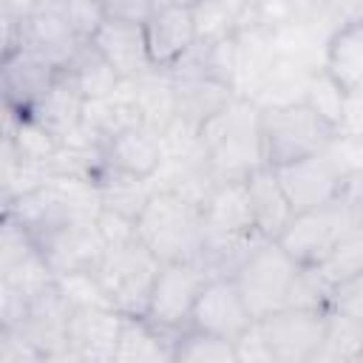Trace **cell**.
<instances>
[{"label": "cell", "instance_id": "1", "mask_svg": "<svg viewBox=\"0 0 363 363\" xmlns=\"http://www.w3.org/2000/svg\"><path fill=\"white\" fill-rule=\"evenodd\" d=\"M201 150L218 179H244L267 164L261 139V108L252 99L235 96L227 108L199 128Z\"/></svg>", "mask_w": 363, "mask_h": 363}, {"label": "cell", "instance_id": "2", "mask_svg": "<svg viewBox=\"0 0 363 363\" xmlns=\"http://www.w3.org/2000/svg\"><path fill=\"white\" fill-rule=\"evenodd\" d=\"M139 241L162 261H199L201 258V207L170 193L153 190L136 218Z\"/></svg>", "mask_w": 363, "mask_h": 363}, {"label": "cell", "instance_id": "3", "mask_svg": "<svg viewBox=\"0 0 363 363\" xmlns=\"http://www.w3.org/2000/svg\"><path fill=\"white\" fill-rule=\"evenodd\" d=\"M162 261L136 238L108 244L99 264L94 267L108 301L122 315H145Z\"/></svg>", "mask_w": 363, "mask_h": 363}, {"label": "cell", "instance_id": "4", "mask_svg": "<svg viewBox=\"0 0 363 363\" xmlns=\"http://www.w3.org/2000/svg\"><path fill=\"white\" fill-rule=\"evenodd\" d=\"M335 133H337V125L323 119L306 102L261 111L264 159L272 167L312 156V153H320L332 142Z\"/></svg>", "mask_w": 363, "mask_h": 363}, {"label": "cell", "instance_id": "5", "mask_svg": "<svg viewBox=\"0 0 363 363\" xmlns=\"http://www.w3.org/2000/svg\"><path fill=\"white\" fill-rule=\"evenodd\" d=\"M363 221V210L357 201H352L346 193L323 207L295 213L292 221L284 227V233L275 238L301 267H318L335 244L357 224Z\"/></svg>", "mask_w": 363, "mask_h": 363}, {"label": "cell", "instance_id": "6", "mask_svg": "<svg viewBox=\"0 0 363 363\" xmlns=\"http://www.w3.org/2000/svg\"><path fill=\"white\" fill-rule=\"evenodd\" d=\"M298 272H301V264L275 238H264L247 255V261L238 267V272L233 278H235L252 318H264V315L286 306Z\"/></svg>", "mask_w": 363, "mask_h": 363}, {"label": "cell", "instance_id": "7", "mask_svg": "<svg viewBox=\"0 0 363 363\" xmlns=\"http://www.w3.org/2000/svg\"><path fill=\"white\" fill-rule=\"evenodd\" d=\"M207 272L199 261H170L162 264L145 318L167 332H182L190 326L193 306L199 301V292L207 284Z\"/></svg>", "mask_w": 363, "mask_h": 363}, {"label": "cell", "instance_id": "8", "mask_svg": "<svg viewBox=\"0 0 363 363\" xmlns=\"http://www.w3.org/2000/svg\"><path fill=\"white\" fill-rule=\"evenodd\" d=\"M329 309L281 306L258 318L275 363H312L326 337Z\"/></svg>", "mask_w": 363, "mask_h": 363}, {"label": "cell", "instance_id": "9", "mask_svg": "<svg viewBox=\"0 0 363 363\" xmlns=\"http://www.w3.org/2000/svg\"><path fill=\"white\" fill-rule=\"evenodd\" d=\"M275 173H278L281 187L295 213L323 207L346 193V179L340 176V170L323 150L295 159V162H286V164H278Z\"/></svg>", "mask_w": 363, "mask_h": 363}, {"label": "cell", "instance_id": "10", "mask_svg": "<svg viewBox=\"0 0 363 363\" xmlns=\"http://www.w3.org/2000/svg\"><path fill=\"white\" fill-rule=\"evenodd\" d=\"M125 315L116 306H74L68 320V363H113Z\"/></svg>", "mask_w": 363, "mask_h": 363}, {"label": "cell", "instance_id": "11", "mask_svg": "<svg viewBox=\"0 0 363 363\" xmlns=\"http://www.w3.org/2000/svg\"><path fill=\"white\" fill-rule=\"evenodd\" d=\"M71 312H74V306L62 295L57 281L31 298L20 329L43 352L45 363H68V320H71Z\"/></svg>", "mask_w": 363, "mask_h": 363}, {"label": "cell", "instance_id": "12", "mask_svg": "<svg viewBox=\"0 0 363 363\" xmlns=\"http://www.w3.org/2000/svg\"><path fill=\"white\" fill-rule=\"evenodd\" d=\"M252 312L235 284V278H207L204 289L199 292V301L190 315V326L235 340L241 332L252 323Z\"/></svg>", "mask_w": 363, "mask_h": 363}, {"label": "cell", "instance_id": "13", "mask_svg": "<svg viewBox=\"0 0 363 363\" xmlns=\"http://www.w3.org/2000/svg\"><path fill=\"white\" fill-rule=\"evenodd\" d=\"M105 238L94 221H68L37 241V250L54 269V275L74 269H94L105 252Z\"/></svg>", "mask_w": 363, "mask_h": 363}, {"label": "cell", "instance_id": "14", "mask_svg": "<svg viewBox=\"0 0 363 363\" xmlns=\"http://www.w3.org/2000/svg\"><path fill=\"white\" fill-rule=\"evenodd\" d=\"M20 26H23V48L45 57L57 68L68 65V60L82 43L65 17L62 0H37L34 11Z\"/></svg>", "mask_w": 363, "mask_h": 363}, {"label": "cell", "instance_id": "15", "mask_svg": "<svg viewBox=\"0 0 363 363\" xmlns=\"http://www.w3.org/2000/svg\"><path fill=\"white\" fill-rule=\"evenodd\" d=\"M57 65L45 57L20 48L9 57H3L0 65V88H3V108H11L17 113H28L37 99L48 91V85L57 77Z\"/></svg>", "mask_w": 363, "mask_h": 363}, {"label": "cell", "instance_id": "16", "mask_svg": "<svg viewBox=\"0 0 363 363\" xmlns=\"http://www.w3.org/2000/svg\"><path fill=\"white\" fill-rule=\"evenodd\" d=\"M91 43L108 57V62L119 71L122 79H133V77H142L156 68L150 60V51H147L145 26L136 20L108 17Z\"/></svg>", "mask_w": 363, "mask_h": 363}, {"label": "cell", "instance_id": "17", "mask_svg": "<svg viewBox=\"0 0 363 363\" xmlns=\"http://www.w3.org/2000/svg\"><path fill=\"white\" fill-rule=\"evenodd\" d=\"M142 26L150 60L164 71L176 65V60L199 40L193 9H153Z\"/></svg>", "mask_w": 363, "mask_h": 363}, {"label": "cell", "instance_id": "18", "mask_svg": "<svg viewBox=\"0 0 363 363\" xmlns=\"http://www.w3.org/2000/svg\"><path fill=\"white\" fill-rule=\"evenodd\" d=\"M275 57L278 51L272 45V34L264 26L250 23L238 28L233 37V77H230L235 96L252 99Z\"/></svg>", "mask_w": 363, "mask_h": 363}, {"label": "cell", "instance_id": "19", "mask_svg": "<svg viewBox=\"0 0 363 363\" xmlns=\"http://www.w3.org/2000/svg\"><path fill=\"white\" fill-rule=\"evenodd\" d=\"M82 111H85V94L79 91L74 77L65 68H60L54 82L48 85V91L37 99V105L26 116L40 122L57 142H62L65 136H71L79 128Z\"/></svg>", "mask_w": 363, "mask_h": 363}, {"label": "cell", "instance_id": "20", "mask_svg": "<svg viewBox=\"0 0 363 363\" xmlns=\"http://www.w3.org/2000/svg\"><path fill=\"white\" fill-rule=\"evenodd\" d=\"M244 187H247V199H250V210H252V221L255 230L264 238H278L284 233V227L292 221L295 210L281 187V179L275 173L272 164H261L252 173L244 176Z\"/></svg>", "mask_w": 363, "mask_h": 363}, {"label": "cell", "instance_id": "21", "mask_svg": "<svg viewBox=\"0 0 363 363\" xmlns=\"http://www.w3.org/2000/svg\"><path fill=\"white\" fill-rule=\"evenodd\" d=\"M201 227L204 233H227V235L258 233L252 221L244 179H224L216 184V190L201 204Z\"/></svg>", "mask_w": 363, "mask_h": 363}, {"label": "cell", "instance_id": "22", "mask_svg": "<svg viewBox=\"0 0 363 363\" xmlns=\"http://www.w3.org/2000/svg\"><path fill=\"white\" fill-rule=\"evenodd\" d=\"M164 153H162V139L159 133L147 130L145 125L128 128L116 133L113 139L105 142V162L111 170L136 176V179H153L159 170Z\"/></svg>", "mask_w": 363, "mask_h": 363}, {"label": "cell", "instance_id": "23", "mask_svg": "<svg viewBox=\"0 0 363 363\" xmlns=\"http://www.w3.org/2000/svg\"><path fill=\"white\" fill-rule=\"evenodd\" d=\"M173 94H176V116L196 128H201L210 116H216L221 108H227L235 99V91L230 88V82L216 77H199V74L173 77Z\"/></svg>", "mask_w": 363, "mask_h": 363}, {"label": "cell", "instance_id": "24", "mask_svg": "<svg viewBox=\"0 0 363 363\" xmlns=\"http://www.w3.org/2000/svg\"><path fill=\"white\" fill-rule=\"evenodd\" d=\"M176 332L150 323L145 315H125L113 363H173Z\"/></svg>", "mask_w": 363, "mask_h": 363}, {"label": "cell", "instance_id": "25", "mask_svg": "<svg viewBox=\"0 0 363 363\" xmlns=\"http://www.w3.org/2000/svg\"><path fill=\"white\" fill-rule=\"evenodd\" d=\"M94 139H99L102 145L108 139H113L116 133L142 125L139 108L133 102V91H130V79H122L116 85L113 94L108 96H96V99H85V111H82V122H79Z\"/></svg>", "mask_w": 363, "mask_h": 363}, {"label": "cell", "instance_id": "26", "mask_svg": "<svg viewBox=\"0 0 363 363\" xmlns=\"http://www.w3.org/2000/svg\"><path fill=\"white\" fill-rule=\"evenodd\" d=\"M320 68L284 57L278 54L267 71V77L261 79L258 91L252 94V102L264 111V108H284V105H295V102H306V91L312 77Z\"/></svg>", "mask_w": 363, "mask_h": 363}, {"label": "cell", "instance_id": "27", "mask_svg": "<svg viewBox=\"0 0 363 363\" xmlns=\"http://www.w3.org/2000/svg\"><path fill=\"white\" fill-rule=\"evenodd\" d=\"M133 102L139 108L142 125L153 133H162L176 119V94H173V77L164 68H153L142 77L130 79Z\"/></svg>", "mask_w": 363, "mask_h": 363}, {"label": "cell", "instance_id": "28", "mask_svg": "<svg viewBox=\"0 0 363 363\" xmlns=\"http://www.w3.org/2000/svg\"><path fill=\"white\" fill-rule=\"evenodd\" d=\"M323 68L346 91L363 85V20H352L329 37Z\"/></svg>", "mask_w": 363, "mask_h": 363}, {"label": "cell", "instance_id": "29", "mask_svg": "<svg viewBox=\"0 0 363 363\" xmlns=\"http://www.w3.org/2000/svg\"><path fill=\"white\" fill-rule=\"evenodd\" d=\"M74 82L79 85V91L85 94V99H96V96H108L116 91V85L122 82L119 71L108 62V57L91 43H79V48L74 51V57L68 60V65H62Z\"/></svg>", "mask_w": 363, "mask_h": 363}, {"label": "cell", "instance_id": "30", "mask_svg": "<svg viewBox=\"0 0 363 363\" xmlns=\"http://www.w3.org/2000/svg\"><path fill=\"white\" fill-rule=\"evenodd\" d=\"M48 176V164L23 159L9 139H0V207L37 190Z\"/></svg>", "mask_w": 363, "mask_h": 363}, {"label": "cell", "instance_id": "31", "mask_svg": "<svg viewBox=\"0 0 363 363\" xmlns=\"http://www.w3.org/2000/svg\"><path fill=\"white\" fill-rule=\"evenodd\" d=\"M272 34V45L278 54L284 57H292V60H301V62H309L315 68H323V60H326V45H329V31L315 26V23H303V20H295V23H286Z\"/></svg>", "mask_w": 363, "mask_h": 363}, {"label": "cell", "instance_id": "32", "mask_svg": "<svg viewBox=\"0 0 363 363\" xmlns=\"http://www.w3.org/2000/svg\"><path fill=\"white\" fill-rule=\"evenodd\" d=\"M3 139H9L23 159H31L40 164H48V159L54 156V150L60 145L40 122H34L31 116L17 113L11 108H3Z\"/></svg>", "mask_w": 363, "mask_h": 363}, {"label": "cell", "instance_id": "33", "mask_svg": "<svg viewBox=\"0 0 363 363\" xmlns=\"http://www.w3.org/2000/svg\"><path fill=\"white\" fill-rule=\"evenodd\" d=\"M150 193H153L150 179H136V176H125V173H116V170H108V176L99 182L102 210H113V213L128 216L133 221L139 218Z\"/></svg>", "mask_w": 363, "mask_h": 363}, {"label": "cell", "instance_id": "34", "mask_svg": "<svg viewBox=\"0 0 363 363\" xmlns=\"http://www.w3.org/2000/svg\"><path fill=\"white\" fill-rule=\"evenodd\" d=\"M360 349H363V320H357L352 315H343L337 309H329L326 337H323L312 363H320V360H352V363H357Z\"/></svg>", "mask_w": 363, "mask_h": 363}, {"label": "cell", "instance_id": "35", "mask_svg": "<svg viewBox=\"0 0 363 363\" xmlns=\"http://www.w3.org/2000/svg\"><path fill=\"white\" fill-rule=\"evenodd\" d=\"M173 363H238L235 360V340L201 332L187 326L176 335V354Z\"/></svg>", "mask_w": 363, "mask_h": 363}, {"label": "cell", "instance_id": "36", "mask_svg": "<svg viewBox=\"0 0 363 363\" xmlns=\"http://www.w3.org/2000/svg\"><path fill=\"white\" fill-rule=\"evenodd\" d=\"M320 278H323V284L329 286V289H335L340 281H346V278H352L354 272H360L363 269V221H357L337 244H335V250L318 264V267H312Z\"/></svg>", "mask_w": 363, "mask_h": 363}, {"label": "cell", "instance_id": "37", "mask_svg": "<svg viewBox=\"0 0 363 363\" xmlns=\"http://www.w3.org/2000/svg\"><path fill=\"white\" fill-rule=\"evenodd\" d=\"M306 105L315 108L323 119H329L332 125L340 128V119H343V108H346V88L326 71L320 68L312 82H309V91H306Z\"/></svg>", "mask_w": 363, "mask_h": 363}, {"label": "cell", "instance_id": "38", "mask_svg": "<svg viewBox=\"0 0 363 363\" xmlns=\"http://www.w3.org/2000/svg\"><path fill=\"white\" fill-rule=\"evenodd\" d=\"M57 286L71 301V306H113L94 269H74L57 275Z\"/></svg>", "mask_w": 363, "mask_h": 363}, {"label": "cell", "instance_id": "39", "mask_svg": "<svg viewBox=\"0 0 363 363\" xmlns=\"http://www.w3.org/2000/svg\"><path fill=\"white\" fill-rule=\"evenodd\" d=\"M62 9H65V17H68L71 28L77 31V37L82 43L94 40L99 26L108 20V9H105L102 0H62Z\"/></svg>", "mask_w": 363, "mask_h": 363}, {"label": "cell", "instance_id": "40", "mask_svg": "<svg viewBox=\"0 0 363 363\" xmlns=\"http://www.w3.org/2000/svg\"><path fill=\"white\" fill-rule=\"evenodd\" d=\"M0 363H45L20 326H0Z\"/></svg>", "mask_w": 363, "mask_h": 363}, {"label": "cell", "instance_id": "41", "mask_svg": "<svg viewBox=\"0 0 363 363\" xmlns=\"http://www.w3.org/2000/svg\"><path fill=\"white\" fill-rule=\"evenodd\" d=\"M235 360L238 363H275L258 318L241 332V337H235Z\"/></svg>", "mask_w": 363, "mask_h": 363}, {"label": "cell", "instance_id": "42", "mask_svg": "<svg viewBox=\"0 0 363 363\" xmlns=\"http://www.w3.org/2000/svg\"><path fill=\"white\" fill-rule=\"evenodd\" d=\"M329 309H337V312H343V315H352V318L363 320V269L354 272L352 278L340 281V284L332 289Z\"/></svg>", "mask_w": 363, "mask_h": 363}, {"label": "cell", "instance_id": "43", "mask_svg": "<svg viewBox=\"0 0 363 363\" xmlns=\"http://www.w3.org/2000/svg\"><path fill=\"white\" fill-rule=\"evenodd\" d=\"M96 227H99L105 244H122V241L136 238V221L128 218V216H119L113 210H99Z\"/></svg>", "mask_w": 363, "mask_h": 363}, {"label": "cell", "instance_id": "44", "mask_svg": "<svg viewBox=\"0 0 363 363\" xmlns=\"http://www.w3.org/2000/svg\"><path fill=\"white\" fill-rule=\"evenodd\" d=\"M337 130L363 133V85L346 91V108H343V119Z\"/></svg>", "mask_w": 363, "mask_h": 363}, {"label": "cell", "instance_id": "45", "mask_svg": "<svg viewBox=\"0 0 363 363\" xmlns=\"http://www.w3.org/2000/svg\"><path fill=\"white\" fill-rule=\"evenodd\" d=\"M108 9V17H125V20H136L145 23L147 14L153 11V0H102Z\"/></svg>", "mask_w": 363, "mask_h": 363}, {"label": "cell", "instance_id": "46", "mask_svg": "<svg viewBox=\"0 0 363 363\" xmlns=\"http://www.w3.org/2000/svg\"><path fill=\"white\" fill-rule=\"evenodd\" d=\"M201 0H153V9H196Z\"/></svg>", "mask_w": 363, "mask_h": 363}, {"label": "cell", "instance_id": "47", "mask_svg": "<svg viewBox=\"0 0 363 363\" xmlns=\"http://www.w3.org/2000/svg\"><path fill=\"white\" fill-rule=\"evenodd\" d=\"M258 3H261V0H244V6H247V9H255Z\"/></svg>", "mask_w": 363, "mask_h": 363}, {"label": "cell", "instance_id": "48", "mask_svg": "<svg viewBox=\"0 0 363 363\" xmlns=\"http://www.w3.org/2000/svg\"><path fill=\"white\" fill-rule=\"evenodd\" d=\"M357 363H363V349H360V354H357Z\"/></svg>", "mask_w": 363, "mask_h": 363}, {"label": "cell", "instance_id": "49", "mask_svg": "<svg viewBox=\"0 0 363 363\" xmlns=\"http://www.w3.org/2000/svg\"><path fill=\"white\" fill-rule=\"evenodd\" d=\"M357 204H360V210H363V201H357Z\"/></svg>", "mask_w": 363, "mask_h": 363}]
</instances>
